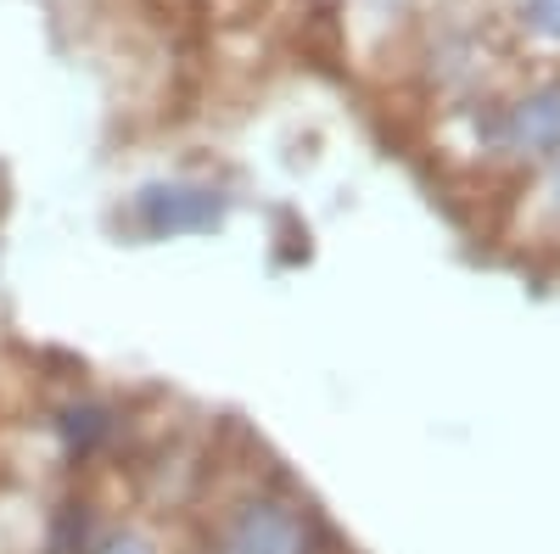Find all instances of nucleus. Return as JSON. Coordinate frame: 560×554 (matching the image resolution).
<instances>
[{
  "instance_id": "1",
  "label": "nucleus",
  "mask_w": 560,
  "mask_h": 554,
  "mask_svg": "<svg viewBox=\"0 0 560 554\" xmlns=\"http://www.w3.org/2000/svg\"><path fill=\"white\" fill-rule=\"evenodd\" d=\"M213 554H331V527L287 493L247 487L219 516Z\"/></svg>"
},
{
  "instance_id": "2",
  "label": "nucleus",
  "mask_w": 560,
  "mask_h": 554,
  "mask_svg": "<svg viewBox=\"0 0 560 554\" xmlns=\"http://www.w3.org/2000/svg\"><path fill=\"white\" fill-rule=\"evenodd\" d=\"M482 146L516 168H544L560 157V73L533 79L510 102H499L482 123Z\"/></svg>"
},
{
  "instance_id": "3",
  "label": "nucleus",
  "mask_w": 560,
  "mask_h": 554,
  "mask_svg": "<svg viewBox=\"0 0 560 554\" xmlns=\"http://www.w3.org/2000/svg\"><path fill=\"white\" fill-rule=\"evenodd\" d=\"M230 213V197L202 179H152L129 197V229L147 241H174V236H208Z\"/></svg>"
},
{
  "instance_id": "4",
  "label": "nucleus",
  "mask_w": 560,
  "mask_h": 554,
  "mask_svg": "<svg viewBox=\"0 0 560 554\" xmlns=\"http://www.w3.org/2000/svg\"><path fill=\"white\" fill-rule=\"evenodd\" d=\"M51 432L68 459H96L118 443V409L102 398H68L51 409Z\"/></svg>"
},
{
  "instance_id": "5",
  "label": "nucleus",
  "mask_w": 560,
  "mask_h": 554,
  "mask_svg": "<svg viewBox=\"0 0 560 554\" xmlns=\"http://www.w3.org/2000/svg\"><path fill=\"white\" fill-rule=\"evenodd\" d=\"M107 532L96 527V504L90 498H62L45 527V554H96Z\"/></svg>"
},
{
  "instance_id": "6",
  "label": "nucleus",
  "mask_w": 560,
  "mask_h": 554,
  "mask_svg": "<svg viewBox=\"0 0 560 554\" xmlns=\"http://www.w3.org/2000/svg\"><path fill=\"white\" fill-rule=\"evenodd\" d=\"M527 219L538 224L544 241H560V157L538 168V179L527 185Z\"/></svg>"
},
{
  "instance_id": "7",
  "label": "nucleus",
  "mask_w": 560,
  "mask_h": 554,
  "mask_svg": "<svg viewBox=\"0 0 560 554\" xmlns=\"http://www.w3.org/2000/svg\"><path fill=\"white\" fill-rule=\"evenodd\" d=\"M522 23H527L533 39H544V45H555V51H560V0H527Z\"/></svg>"
},
{
  "instance_id": "8",
  "label": "nucleus",
  "mask_w": 560,
  "mask_h": 554,
  "mask_svg": "<svg viewBox=\"0 0 560 554\" xmlns=\"http://www.w3.org/2000/svg\"><path fill=\"white\" fill-rule=\"evenodd\" d=\"M96 554H158V543H152L147 532L124 527V532H107V538L96 543Z\"/></svg>"
}]
</instances>
